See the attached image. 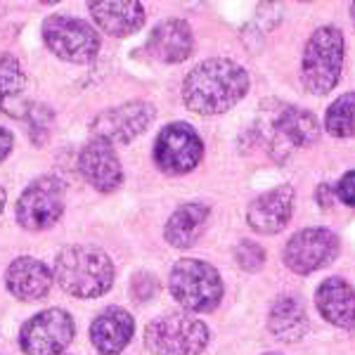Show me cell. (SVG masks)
<instances>
[{
  "label": "cell",
  "instance_id": "3",
  "mask_svg": "<svg viewBox=\"0 0 355 355\" xmlns=\"http://www.w3.org/2000/svg\"><path fill=\"white\" fill-rule=\"evenodd\" d=\"M343 33L336 26H322L311 36L301 60V83L311 95H327L341 78Z\"/></svg>",
  "mask_w": 355,
  "mask_h": 355
},
{
  "label": "cell",
  "instance_id": "14",
  "mask_svg": "<svg viewBox=\"0 0 355 355\" xmlns=\"http://www.w3.org/2000/svg\"><path fill=\"white\" fill-rule=\"evenodd\" d=\"M55 275L43 261L31 259V256H19L8 266L5 272V284L8 291L19 301H41L50 294Z\"/></svg>",
  "mask_w": 355,
  "mask_h": 355
},
{
  "label": "cell",
  "instance_id": "20",
  "mask_svg": "<svg viewBox=\"0 0 355 355\" xmlns=\"http://www.w3.org/2000/svg\"><path fill=\"white\" fill-rule=\"evenodd\" d=\"M206 220H209V206L204 204H182L173 211V216L166 223L164 237L175 249H190L202 237Z\"/></svg>",
  "mask_w": 355,
  "mask_h": 355
},
{
  "label": "cell",
  "instance_id": "6",
  "mask_svg": "<svg viewBox=\"0 0 355 355\" xmlns=\"http://www.w3.org/2000/svg\"><path fill=\"white\" fill-rule=\"evenodd\" d=\"M48 50L71 64H90L100 53V36L88 21L67 15H53L43 21Z\"/></svg>",
  "mask_w": 355,
  "mask_h": 355
},
{
  "label": "cell",
  "instance_id": "30",
  "mask_svg": "<svg viewBox=\"0 0 355 355\" xmlns=\"http://www.w3.org/2000/svg\"><path fill=\"white\" fill-rule=\"evenodd\" d=\"M351 17H353V24H355V3L351 5Z\"/></svg>",
  "mask_w": 355,
  "mask_h": 355
},
{
  "label": "cell",
  "instance_id": "4",
  "mask_svg": "<svg viewBox=\"0 0 355 355\" xmlns=\"http://www.w3.org/2000/svg\"><path fill=\"white\" fill-rule=\"evenodd\" d=\"M168 287L173 299L192 313H211L223 299L220 272L197 259L178 261L171 270Z\"/></svg>",
  "mask_w": 355,
  "mask_h": 355
},
{
  "label": "cell",
  "instance_id": "5",
  "mask_svg": "<svg viewBox=\"0 0 355 355\" xmlns=\"http://www.w3.org/2000/svg\"><path fill=\"white\" fill-rule=\"evenodd\" d=\"M209 343V327L187 313H168L145 329V346L152 355H199Z\"/></svg>",
  "mask_w": 355,
  "mask_h": 355
},
{
  "label": "cell",
  "instance_id": "21",
  "mask_svg": "<svg viewBox=\"0 0 355 355\" xmlns=\"http://www.w3.org/2000/svg\"><path fill=\"white\" fill-rule=\"evenodd\" d=\"M275 135L291 147H308L320 137V123L311 112L299 107H284L279 110L277 119L272 123Z\"/></svg>",
  "mask_w": 355,
  "mask_h": 355
},
{
  "label": "cell",
  "instance_id": "31",
  "mask_svg": "<svg viewBox=\"0 0 355 355\" xmlns=\"http://www.w3.org/2000/svg\"><path fill=\"white\" fill-rule=\"evenodd\" d=\"M268 355H279V353H268Z\"/></svg>",
  "mask_w": 355,
  "mask_h": 355
},
{
  "label": "cell",
  "instance_id": "19",
  "mask_svg": "<svg viewBox=\"0 0 355 355\" xmlns=\"http://www.w3.org/2000/svg\"><path fill=\"white\" fill-rule=\"evenodd\" d=\"M308 315L306 308L296 296H279L272 303L270 315H268V329L275 339L284 343H296L308 334Z\"/></svg>",
  "mask_w": 355,
  "mask_h": 355
},
{
  "label": "cell",
  "instance_id": "12",
  "mask_svg": "<svg viewBox=\"0 0 355 355\" xmlns=\"http://www.w3.org/2000/svg\"><path fill=\"white\" fill-rule=\"evenodd\" d=\"M78 171L97 192H114L123 182V168L110 142L93 137L78 152Z\"/></svg>",
  "mask_w": 355,
  "mask_h": 355
},
{
  "label": "cell",
  "instance_id": "13",
  "mask_svg": "<svg viewBox=\"0 0 355 355\" xmlns=\"http://www.w3.org/2000/svg\"><path fill=\"white\" fill-rule=\"evenodd\" d=\"M291 214H294V190L289 185H279L249 204L246 223L259 234H277L291 220Z\"/></svg>",
  "mask_w": 355,
  "mask_h": 355
},
{
  "label": "cell",
  "instance_id": "10",
  "mask_svg": "<svg viewBox=\"0 0 355 355\" xmlns=\"http://www.w3.org/2000/svg\"><path fill=\"white\" fill-rule=\"evenodd\" d=\"M339 237L324 227H306L289 239L282 251L284 266L296 275H311L339 256Z\"/></svg>",
  "mask_w": 355,
  "mask_h": 355
},
{
  "label": "cell",
  "instance_id": "26",
  "mask_svg": "<svg viewBox=\"0 0 355 355\" xmlns=\"http://www.w3.org/2000/svg\"><path fill=\"white\" fill-rule=\"evenodd\" d=\"M133 296L137 301H147L154 296V291H157V279H154V275L150 272H140L133 277Z\"/></svg>",
  "mask_w": 355,
  "mask_h": 355
},
{
  "label": "cell",
  "instance_id": "11",
  "mask_svg": "<svg viewBox=\"0 0 355 355\" xmlns=\"http://www.w3.org/2000/svg\"><path fill=\"white\" fill-rule=\"evenodd\" d=\"M152 121H154V107L150 102L133 100V102H125V105L100 112L93 119L90 128H93L95 137L110 142V145H128L137 135L145 133Z\"/></svg>",
  "mask_w": 355,
  "mask_h": 355
},
{
  "label": "cell",
  "instance_id": "7",
  "mask_svg": "<svg viewBox=\"0 0 355 355\" xmlns=\"http://www.w3.org/2000/svg\"><path fill=\"white\" fill-rule=\"evenodd\" d=\"M67 185L57 175H41L17 199V223L24 230L41 232L53 227L64 214Z\"/></svg>",
  "mask_w": 355,
  "mask_h": 355
},
{
  "label": "cell",
  "instance_id": "28",
  "mask_svg": "<svg viewBox=\"0 0 355 355\" xmlns=\"http://www.w3.org/2000/svg\"><path fill=\"white\" fill-rule=\"evenodd\" d=\"M12 145H15L12 133L0 125V162H5V159H8V154L12 152Z\"/></svg>",
  "mask_w": 355,
  "mask_h": 355
},
{
  "label": "cell",
  "instance_id": "24",
  "mask_svg": "<svg viewBox=\"0 0 355 355\" xmlns=\"http://www.w3.org/2000/svg\"><path fill=\"white\" fill-rule=\"evenodd\" d=\"M28 123H31L28 135L41 147L50 137V133H53V112H50L48 107H33V112L28 110Z\"/></svg>",
  "mask_w": 355,
  "mask_h": 355
},
{
  "label": "cell",
  "instance_id": "9",
  "mask_svg": "<svg viewBox=\"0 0 355 355\" xmlns=\"http://www.w3.org/2000/svg\"><path fill=\"white\" fill-rule=\"evenodd\" d=\"M76 324L62 308H50L33 315L19 331V346L26 355H62L73 341Z\"/></svg>",
  "mask_w": 355,
  "mask_h": 355
},
{
  "label": "cell",
  "instance_id": "1",
  "mask_svg": "<svg viewBox=\"0 0 355 355\" xmlns=\"http://www.w3.org/2000/svg\"><path fill=\"white\" fill-rule=\"evenodd\" d=\"M249 93V76L237 62L214 57L197 64L182 83L185 107L199 116H216L232 110Z\"/></svg>",
  "mask_w": 355,
  "mask_h": 355
},
{
  "label": "cell",
  "instance_id": "2",
  "mask_svg": "<svg viewBox=\"0 0 355 355\" xmlns=\"http://www.w3.org/2000/svg\"><path fill=\"white\" fill-rule=\"evenodd\" d=\"M55 279L76 299H97L114 284V263L102 249L90 244H71L55 261Z\"/></svg>",
  "mask_w": 355,
  "mask_h": 355
},
{
  "label": "cell",
  "instance_id": "32",
  "mask_svg": "<svg viewBox=\"0 0 355 355\" xmlns=\"http://www.w3.org/2000/svg\"><path fill=\"white\" fill-rule=\"evenodd\" d=\"M62 355H64V353H62Z\"/></svg>",
  "mask_w": 355,
  "mask_h": 355
},
{
  "label": "cell",
  "instance_id": "25",
  "mask_svg": "<svg viewBox=\"0 0 355 355\" xmlns=\"http://www.w3.org/2000/svg\"><path fill=\"white\" fill-rule=\"evenodd\" d=\"M234 261L239 263V268L246 272H256L266 263V251L261 249V244L256 242H239L234 249Z\"/></svg>",
  "mask_w": 355,
  "mask_h": 355
},
{
  "label": "cell",
  "instance_id": "23",
  "mask_svg": "<svg viewBox=\"0 0 355 355\" xmlns=\"http://www.w3.org/2000/svg\"><path fill=\"white\" fill-rule=\"evenodd\" d=\"M324 130L334 137L355 135V93H346L331 102L324 114Z\"/></svg>",
  "mask_w": 355,
  "mask_h": 355
},
{
  "label": "cell",
  "instance_id": "17",
  "mask_svg": "<svg viewBox=\"0 0 355 355\" xmlns=\"http://www.w3.org/2000/svg\"><path fill=\"white\" fill-rule=\"evenodd\" d=\"M315 301H318V311L322 313V318L329 324L341 329L355 327V289L346 279L341 277L324 279L318 287Z\"/></svg>",
  "mask_w": 355,
  "mask_h": 355
},
{
  "label": "cell",
  "instance_id": "15",
  "mask_svg": "<svg viewBox=\"0 0 355 355\" xmlns=\"http://www.w3.org/2000/svg\"><path fill=\"white\" fill-rule=\"evenodd\" d=\"M135 322L123 308H107L90 324V341L100 355H119L133 339Z\"/></svg>",
  "mask_w": 355,
  "mask_h": 355
},
{
  "label": "cell",
  "instance_id": "8",
  "mask_svg": "<svg viewBox=\"0 0 355 355\" xmlns=\"http://www.w3.org/2000/svg\"><path fill=\"white\" fill-rule=\"evenodd\" d=\"M204 142L190 123H168L154 142V164L166 175H185L199 166Z\"/></svg>",
  "mask_w": 355,
  "mask_h": 355
},
{
  "label": "cell",
  "instance_id": "18",
  "mask_svg": "<svg viewBox=\"0 0 355 355\" xmlns=\"http://www.w3.org/2000/svg\"><path fill=\"white\" fill-rule=\"evenodd\" d=\"M90 15L97 26L110 36H130L145 24V8L137 0H119V3H90Z\"/></svg>",
  "mask_w": 355,
  "mask_h": 355
},
{
  "label": "cell",
  "instance_id": "16",
  "mask_svg": "<svg viewBox=\"0 0 355 355\" xmlns=\"http://www.w3.org/2000/svg\"><path fill=\"white\" fill-rule=\"evenodd\" d=\"M194 50V36L187 21L182 19H168L162 21L152 31L150 41H147V53L154 60L164 62V64H178L185 62Z\"/></svg>",
  "mask_w": 355,
  "mask_h": 355
},
{
  "label": "cell",
  "instance_id": "27",
  "mask_svg": "<svg viewBox=\"0 0 355 355\" xmlns=\"http://www.w3.org/2000/svg\"><path fill=\"white\" fill-rule=\"evenodd\" d=\"M336 197L346 206L355 209V171H348L339 180V185H336Z\"/></svg>",
  "mask_w": 355,
  "mask_h": 355
},
{
  "label": "cell",
  "instance_id": "29",
  "mask_svg": "<svg viewBox=\"0 0 355 355\" xmlns=\"http://www.w3.org/2000/svg\"><path fill=\"white\" fill-rule=\"evenodd\" d=\"M5 199H8V194H5V190L0 187V214H3V209H5Z\"/></svg>",
  "mask_w": 355,
  "mask_h": 355
},
{
  "label": "cell",
  "instance_id": "22",
  "mask_svg": "<svg viewBox=\"0 0 355 355\" xmlns=\"http://www.w3.org/2000/svg\"><path fill=\"white\" fill-rule=\"evenodd\" d=\"M26 73L15 55H0V107L10 116L21 119L31 107L24 100Z\"/></svg>",
  "mask_w": 355,
  "mask_h": 355
}]
</instances>
